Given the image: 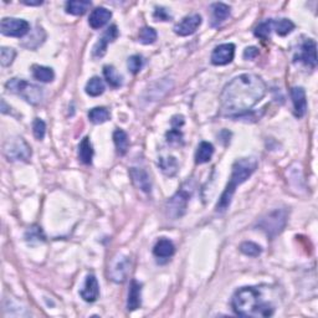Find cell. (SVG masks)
<instances>
[{"label":"cell","mask_w":318,"mask_h":318,"mask_svg":"<svg viewBox=\"0 0 318 318\" xmlns=\"http://www.w3.org/2000/svg\"><path fill=\"white\" fill-rule=\"evenodd\" d=\"M86 93L91 97H97L101 96L105 92V84H103L102 79H100L99 76H94L92 79L88 80V82L86 84Z\"/></svg>","instance_id":"4316f807"},{"label":"cell","mask_w":318,"mask_h":318,"mask_svg":"<svg viewBox=\"0 0 318 318\" xmlns=\"http://www.w3.org/2000/svg\"><path fill=\"white\" fill-rule=\"evenodd\" d=\"M130 174H131L132 182H133V184L136 185L139 190L144 191V193H151V190H152L151 178L144 169L132 168L130 170Z\"/></svg>","instance_id":"2e32d148"},{"label":"cell","mask_w":318,"mask_h":318,"mask_svg":"<svg viewBox=\"0 0 318 318\" xmlns=\"http://www.w3.org/2000/svg\"><path fill=\"white\" fill-rule=\"evenodd\" d=\"M288 213L286 209H275L267 215H265L257 223V226L267 235L268 237H275L281 234L287 224Z\"/></svg>","instance_id":"5b68a950"},{"label":"cell","mask_w":318,"mask_h":318,"mask_svg":"<svg viewBox=\"0 0 318 318\" xmlns=\"http://www.w3.org/2000/svg\"><path fill=\"white\" fill-rule=\"evenodd\" d=\"M200 25H202V16L199 14H191L185 16L174 27V33L179 36H189L195 33Z\"/></svg>","instance_id":"7c38bea8"},{"label":"cell","mask_w":318,"mask_h":318,"mask_svg":"<svg viewBox=\"0 0 318 318\" xmlns=\"http://www.w3.org/2000/svg\"><path fill=\"white\" fill-rule=\"evenodd\" d=\"M30 30V24L24 19L4 18L0 22V31L3 35L11 38H22Z\"/></svg>","instance_id":"ba28073f"},{"label":"cell","mask_w":318,"mask_h":318,"mask_svg":"<svg viewBox=\"0 0 318 318\" xmlns=\"http://www.w3.org/2000/svg\"><path fill=\"white\" fill-rule=\"evenodd\" d=\"M153 16L154 19L160 20V21H168V20L170 19V15H169L167 9H164V8H156Z\"/></svg>","instance_id":"f35d334b"},{"label":"cell","mask_w":318,"mask_h":318,"mask_svg":"<svg viewBox=\"0 0 318 318\" xmlns=\"http://www.w3.org/2000/svg\"><path fill=\"white\" fill-rule=\"evenodd\" d=\"M214 154V147L211 143L209 142H202L198 147L195 153V162L197 164H204L208 163L211 159Z\"/></svg>","instance_id":"603a6c76"},{"label":"cell","mask_w":318,"mask_h":318,"mask_svg":"<svg viewBox=\"0 0 318 318\" xmlns=\"http://www.w3.org/2000/svg\"><path fill=\"white\" fill-rule=\"evenodd\" d=\"M194 187L191 185V183L187 182L185 184L182 185V188L174 194L167 203V211L168 215L172 217L173 220L179 219L185 214L187 211V205L189 199L193 195Z\"/></svg>","instance_id":"8992f818"},{"label":"cell","mask_w":318,"mask_h":318,"mask_svg":"<svg viewBox=\"0 0 318 318\" xmlns=\"http://www.w3.org/2000/svg\"><path fill=\"white\" fill-rule=\"evenodd\" d=\"M231 306L237 316L271 317L275 313V305L267 300L261 287H242L234 293Z\"/></svg>","instance_id":"7a4b0ae2"},{"label":"cell","mask_w":318,"mask_h":318,"mask_svg":"<svg viewBox=\"0 0 318 318\" xmlns=\"http://www.w3.org/2000/svg\"><path fill=\"white\" fill-rule=\"evenodd\" d=\"M31 72H33V76L36 80L41 82H51L55 79L54 70L51 67H47V66L34 65L33 68H31Z\"/></svg>","instance_id":"cb8c5ba5"},{"label":"cell","mask_w":318,"mask_h":318,"mask_svg":"<svg viewBox=\"0 0 318 318\" xmlns=\"http://www.w3.org/2000/svg\"><path fill=\"white\" fill-rule=\"evenodd\" d=\"M159 167L165 176L173 177L178 172V162L174 157H165L159 159Z\"/></svg>","instance_id":"83f0119b"},{"label":"cell","mask_w":318,"mask_h":318,"mask_svg":"<svg viewBox=\"0 0 318 318\" xmlns=\"http://www.w3.org/2000/svg\"><path fill=\"white\" fill-rule=\"evenodd\" d=\"M16 56V51L14 50L13 47H2L0 50V62H2V66L7 67V66H10L13 64L14 59Z\"/></svg>","instance_id":"836d02e7"},{"label":"cell","mask_w":318,"mask_h":318,"mask_svg":"<svg viewBox=\"0 0 318 318\" xmlns=\"http://www.w3.org/2000/svg\"><path fill=\"white\" fill-rule=\"evenodd\" d=\"M240 251L246 256L250 257H257L260 254L262 253L261 246H259L257 243H255L253 241H245L240 245Z\"/></svg>","instance_id":"1f68e13d"},{"label":"cell","mask_w":318,"mask_h":318,"mask_svg":"<svg viewBox=\"0 0 318 318\" xmlns=\"http://www.w3.org/2000/svg\"><path fill=\"white\" fill-rule=\"evenodd\" d=\"M235 56V45L234 44H222L214 48L211 53V64L215 66H224L230 64Z\"/></svg>","instance_id":"8fae6325"},{"label":"cell","mask_w":318,"mask_h":318,"mask_svg":"<svg viewBox=\"0 0 318 318\" xmlns=\"http://www.w3.org/2000/svg\"><path fill=\"white\" fill-rule=\"evenodd\" d=\"M174 253H176V248H174L173 242L168 239H160L153 248V254L157 257H160V259H167V257L173 256Z\"/></svg>","instance_id":"ffe728a7"},{"label":"cell","mask_w":318,"mask_h":318,"mask_svg":"<svg viewBox=\"0 0 318 318\" xmlns=\"http://www.w3.org/2000/svg\"><path fill=\"white\" fill-rule=\"evenodd\" d=\"M33 133H34V136H35L36 139H39V140L44 139L45 133H46V125H45V122L42 121V119L36 118L35 121H34Z\"/></svg>","instance_id":"e575fe53"},{"label":"cell","mask_w":318,"mask_h":318,"mask_svg":"<svg viewBox=\"0 0 318 318\" xmlns=\"http://www.w3.org/2000/svg\"><path fill=\"white\" fill-rule=\"evenodd\" d=\"M183 125H184V118H183V116L173 117V119H172V126H173V128L178 130L180 126Z\"/></svg>","instance_id":"60d3db41"},{"label":"cell","mask_w":318,"mask_h":318,"mask_svg":"<svg viewBox=\"0 0 318 318\" xmlns=\"http://www.w3.org/2000/svg\"><path fill=\"white\" fill-rule=\"evenodd\" d=\"M291 99L292 103H293L295 116L303 117L307 112V97H306V92L302 87H293L291 88Z\"/></svg>","instance_id":"5bb4252c"},{"label":"cell","mask_w":318,"mask_h":318,"mask_svg":"<svg viewBox=\"0 0 318 318\" xmlns=\"http://www.w3.org/2000/svg\"><path fill=\"white\" fill-rule=\"evenodd\" d=\"M4 154L9 160H28L31 157V148L21 137L9 138L4 144Z\"/></svg>","instance_id":"52a82bcc"},{"label":"cell","mask_w":318,"mask_h":318,"mask_svg":"<svg viewBox=\"0 0 318 318\" xmlns=\"http://www.w3.org/2000/svg\"><path fill=\"white\" fill-rule=\"evenodd\" d=\"M295 29V24L288 19H280L279 21H274V30L280 36H286L292 33Z\"/></svg>","instance_id":"4dcf8cb0"},{"label":"cell","mask_w":318,"mask_h":318,"mask_svg":"<svg viewBox=\"0 0 318 318\" xmlns=\"http://www.w3.org/2000/svg\"><path fill=\"white\" fill-rule=\"evenodd\" d=\"M182 133L178 130H176V128H173L172 131H169L167 133V140L168 143H179L182 142Z\"/></svg>","instance_id":"74e56055"},{"label":"cell","mask_w":318,"mask_h":318,"mask_svg":"<svg viewBox=\"0 0 318 318\" xmlns=\"http://www.w3.org/2000/svg\"><path fill=\"white\" fill-rule=\"evenodd\" d=\"M230 15V7L224 3H215L211 5V27L222 25Z\"/></svg>","instance_id":"ac0fdd59"},{"label":"cell","mask_w":318,"mask_h":318,"mask_svg":"<svg viewBox=\"0 0 318 318\" xmlns=\"http://www.w3.org/2000/svg\"><path fill=\"white\" fill-rule=\"evenodd\" d=\"M103 75H105L106 81L108 82L111 87L118 88L122 86V76L117 72V70L112 65H106L103 67Z\"/></svg>","instance_id":"484cf974"},{"label":"cell","mask_w":318,"mask_h":318,"mask_svg":"<svg viewBox=\"0 0 318 318\" xmlns=\"http://www.w3.org/2000/svg\"><path fill=\"white\" fill-rule=\"evenodd\" d=\"M91 8V2L88 0H70L66 3V13L71 15H84V14Z\"/></svg>","instance_id":"44dd1931"},{"label":"cell","mask_w":318,"mask_h":318,"mask_svg":"<svg viewBox=\"0 0 318 318\" xmlns=\"http://www.w3.org/2000/svg\"><path fill=\"white\" fill-rule=\"evenodd\" d=\"M113 142L116 145L117 153L119 156H125L127 153L128 147H130V139H128L127 133L123 130H116L113 132Z\"/></svg>","instance_id":"7402d4cb"},{"label":"cell","mask_w":318,"mask_h":318,"mask_svg":"<svg viewBox=\"0 0 318 318\" xmlns=\"http://www.w3.org/2000/svg\"><path fill=\"white\" fill-rule=\"evenodd\" d=\"M140 293H142V286L136 280H133L131 282L130 292H128V311H136L137 308L140 307Z\"/></svg>","instance_id":"d6986e66"},{"label":"cell","mask_w":318,"mask_h":318,"mask_svg":"<svg viewBox=\"0 0 318 318\" xmlns=\"http://www.w3.org/2000/svg\"><path fill=\"white\" fill-rule=\"evenodd\" d=\"M131 271V259L125 255H118L110 266V277L113 282L122 283L127 280Z\"/></svg>","instance_id":"9c48e42d"},{"label":"cell","mask_w":318,"mask_h":318,"mask_svg":"<svg viewBox=\"0 0 318 318\" xmlns=\"http://www.w3.org/2000/svg\"><path fill=\"white\" fill-rule=\"evenodd\" d=\"M24 3V4H27V5H41L42 4V2H22Z\"/></svg>","instance_id":"b9f144b4"},{"label":"cell","mask_w":318,"mask_h":318,"mask_svg":"<svg viewBox=\"0 0 318 318\" xmlns=\"http://www.w3.org/2000/svg\"><path fill=\"white\" fill-rule=\"evenodd\" d=\"M128 70L131 71L133 75L138 74L143 66V59L140 55H133L128 59Z\"/></svg>","instance_id":"d590c367"},{"label":"cell","mask_w":318,"mask_h":318,"mask_svg":"<svg viewBox=\"0 0 318 318\" xmlns=\"http://www.w3.org/2000/svg\"><path fill=\"white\" fill-rule=\"evenodd\" d=\"M92 157H93V150L92 144H91L90 138L86 137L82 139V142L79 145V158L82 163L85 164H91L92 163Z\"/></svg>","instance_id":"d4e9b609"},{"label":"cell","mask_w":318,"mask_h":318,"mask_svg":"<svg viewBox=\"0 0 318 318\" xmlns=\"http://www.w3.org/2000/svg\"><path fill=\"white\" fill-rule=\"evenodd\" d=\"M88 118L94 125H102L110 119V112L105 107H94L88 112Z\"/></svg>","instance_id":"f1b7e54d"},{"label":"cell","mask_w":318,"mask_h":318,"mask_svg":"<svg viewBox=\"0 0 318 318\" xmlns=\"http://www.w3.org/2000/svg\"><path fill=\"white\" fill-rule=\"evenodd\" d=\"M138 39H139V41L144 45L153 44V42L157 40V31L150 27L143 28L142 30L139 31Z\"/></svg>","instance_id":"d6a6232c"},{"label":"cell","mask_w":318,"mask_h":318,"mask_svg":"<svg viewBox=\"0 0 318 318\" xmlns=\"http://www.w3.org/2000/svg\"><path fill=\"white\" fill-rule=\"evenodd\" d=\"M5 86L10 92L18 94L30 105H39L44 99V92H42L41 87L30 84L22 79H11Z\"/></svg>","instance_id":"277c9868"},{"label":"cell","mask_w":318,"mask_h":318,"mask_svg":"<svg viewBox=\"0 0 318 318\" xmlns=\"http://www.w3.org/2000/svg\"><path fill=\"white\" fill-rule=\"evenodd\" d=\"M25 237H27L28 241H34V240H36V241H44L45 240L44 233H42L41 228H39V226H33V228L29 229Z\"/></svg>","instance_id":"8d00e7d4"},{"label":"cell","mask_w":318,"mask_h":318,"mask_svg":"<svg viewBox=\"0 0 318 318\" xmlns=\"http://www.w3.org/2000/svg\"><path fill=\"white\" fill-rule=\"evenodd\" d=\"M80 295L86 302H94L100 296V285L99 281L93 275H88L86 277L84 287L80 291Z\"/></svg>","instance_id":"9a60e30c"},{"label":"cell","mask_w":318,"mask_h":318,"mask_svg":"<svg viewBox=\"0 0 318 318\" xmlns=\"http://www.w3.org/2000/svg\"><path fill=\"white\" fill-rule=\"evenodd\" d=\"M257 168V160L255 158H241L237 159L233 164V170H231V177L229 179L228 185H226L224 193L220 197L219 202L216 204L217 213H223L231 204V200L235 194V190L239 185L245 183L255 173Z\"/></svg>","instance_id":"3957f363"},{"label":"cell","mask_w":318,"mask_h":318,"mask_svg":"<svg viewBox=\"0 0 318 318\" xmlns=\"http://www.w3.org/2000/svg\"><path fill=\"white\" fill-rule=\"evenodd\" d=\"M266 84L254 74H242L231 80L220 94V113L240 117L257 105L266 94Z\"/></svg>","instance_id":"6da1fadb"},{"label":"cell","mask_w":318,"mask_h":318,"mask_svg":"<svg viewBox=\"0 0 318 318\" xmlns=\"http://www.w3.org/2000/svg\"><path fill=\"white\" fill-rule=\"evenodd\" d=\"M117 38H118V29H117L116 25H112V27H110L107 30L105 31L102 38L96 42V45H94L93 51H92L93 57L100 59V57H102L103 55H105L108 44L113 42Z\"/></svg>","instance_id":"4fadbf2b"},{"label":"cell","mask_w":318,"mask_h":318,"mask_svg":"<svg viewBox=\"0 0 318 318\" xmlns=\"http://www.w3.org/2000/svg\"><path fill=\"white\" fill-rule=\"evenodd\" d=\"M272 30H274V20L267 19L265 20V21H262L259 27H256V29H255V36H257V38L262 40H267L270 38Z\"/></svg>","instance_id":"f546056e"},{"label":"cell","mask_w":318,"mask_h":318,"mask_svg":"<svg viewBox=\"0 0 318 318\" xmlns=\"http://www.w3.org/2000/svg\"><path fill=\"white\" fill-rule=\"evenodd\" d=\"M111 18H112V13L110 10L106 8H96L88 18V24L94 30H97V29L105 27Z\"/></svg>","instance_id":"e0dca14e"},{"label":"cell","mask_w":318,"mask_h":318,"mask_svg":"<svg viewBox=\"0 0 318 318\" xmlns=\"http://www.w3.org/2000/svg\"><path fill=\"white\" fill-rule=\"evenodd\" d=\"M242 56L245 60H255L257 56H259V50H257V47H255V46L246 47L245 50H243Z\"/></svg>","instance_id":"ab89813d"},{"label":"cell","mask_w":318,"mask_h":318,"mask_svg":"<svg viewBox=\"0 0 318 318\" xmlns=\"http://www.w3.org/2000/svg\"><path fill=\"white\" fill-rule=\"evenodd\" d=\"M295 60L299 62H302L306 66L311 68H316L317 66V44L314 40H306L301 45L299 54H297Z\"/></svg>","instance_id":"30bf717a"}]
</instances>
